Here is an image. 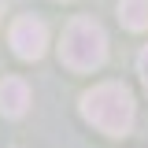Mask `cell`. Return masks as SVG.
Here are the masks:
<instances>
[{"label": "cell", "instance_id": "1", "mask_svg": "<svg viewBox=\"0 0 148 148\" xmlns=\"http://www.w3.org/2000/svg\"><path fill=\"white\" fill-rule=\"evenodd\" d=\"M82 115L85 122L108 133V137H126L133 130V115H137V104H133V92L119 82H104L82 96Z\"/></svg>", "mask_w": 148, "mask_h": 148}, {"label": "cell", "instance_id": "2", "mask_svg": "<svg viewBox=\"0 0 148 148\" xmlns=\"http://www.w3.org/2000/svg\"><path fill=\"white\" fill-rule=\"evenodd\" d=\"M59 59H63V67H71L78 74H89L96 67H104V59H108V37L100 30V22H92L85 15L71 18L67 30H63V41H59Z\"/></svg>", "mask_w": 148, "mask_h": 148}, {"label": "cell", "instance_id": "3", "mask_svg": "<svg viewBox=\"0 0 148 148\" xmlns=\"http://www.w3.org/2000/svg\"><path fill=\"white\" fill-rule=\"evenodd\" d=\"M11 48H15L18 59H41L45 48H48V26L34 15H22L11 22Z\"/></svg>", "mask_w": 148, "mask_h": 148}, {"label": "cell", "instance_id": "4", "mask_svg": "<svg viewBox=\"0 0 148 148\" xmlns=\"http://www.w3.org/2000/svg\"><path fill=\"white\" fill-rule=\"evenodd\" d=\"M30 108V85L22 78H4L0 82V115L8 119H22Z\"/></svg>", "mask_w": 148, "mask_h": 148}, {"label": "cell", "instance_id": "5", "mask_svg": "<svg viewBox=\"0 0 148 148\" xmlns=\"http://www.w3.org/2000/svg\"><path fill=\"white\" fill-rule=\"evenodd\" d=\"M119 18L133 34L148 30V0H119Z\"/></svg>", "mask_w": 148, "mask_h": 148}, {"label": "cell", "instance_id": "6", "mask_svg": "<svg viewBox=\"0 0 148 148\" xmlns=\"http://www.w3.org/2000/svg\"><path fill=\"white\" fill-rule=\"evenodd\" d=\"M137 74H141V82L148 89V48H141V56H137Z\"/></svg>", "mask_w": 148, "mask_h": 148}, {"label": "cell", "instance_id": "7", "mask_svg": "<svg viewBox=\"0 0 148 148\" xmlns=\"http://www.w3.org/2000/svg\"><path fill=\"white\" fill-rule=\"evenodd\" d=\"M0 15H4V0H0Z\"/></svg>", "mask_w": 148, "mask_h": 148}]
</instances>
